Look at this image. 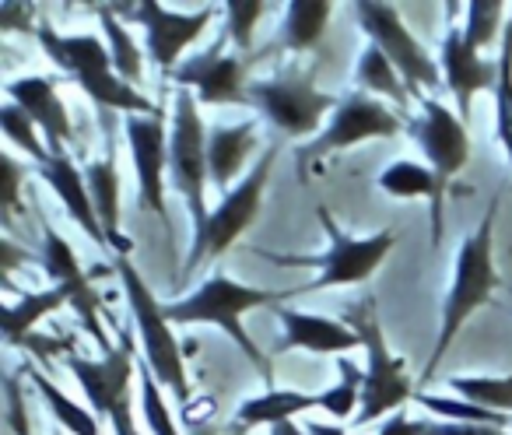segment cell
<instances>
[{"label":"cell","instance_id":"1","mask_svg":"<svg viewBox=\"0 0 512 435\" xmlns=\"http://www.w3.org/2000/svg\"><path fill=\"white\" fill-rule=\"evenodd\" d=\"M495 218H498V197L488 204V211H484L474 236H467V243L460 246L453 288H449L446 302H442L439 341H435L432 358H428L425 372H421V383H428V379L439 372V365L446 362V351L453 348V341L460 337L463 323H467L470 316L488 302V295L495 292L498 274H495V264H491V250H495Z\"/></svg>","mask_w":512,"mask_h":435},{"label":"cell","instance_id":"37","mask_svg":"<svg viewBox=\"0 0 512 435\" xmlns=\"http://www.w3.org/2000/svg\"><path fill=\"white\" fill-rule=\"evenodd\" d=\"M260 15H264V4H260V0H232V4H225V18H228L225 29L239 50L253 46V29H256V22H260Z\"/></svg>","mask_w":512,"mask_h":435},{"label":"cell","instance_id":"44","mask_svg":"<svg viewBox=\"0 0 512 435\" xmlns=\"http://www.w3.org/2000/svg\"><path fill=\"white\" fill-rule=\"evenodd\" d=\"M109 418H113V432L116 435H141L134 428V414H130V400H123L120 407H116L113 414H109Z\"/></svg>","mask_w":512,"mask_h":435},{"label":"cell","instance_id":"43","mask_svg":"<svg viewBox=\"0 0 512 435\" xmlns=\"http://www.w3.org/2000/svg\"><path fill=\"white\" fill-rule=\"evenodd\" d=\"M29 260H32L29 250H18L11 239H4V243H0V274H4V285H8V278L15 274V267L29 264Z\"/></svg>","mask_w":512,"mask_h":435},{"label":"cell","instance_id":"25","mask_svg":"<svg viewBox=\"0 0 512 435\" xmlns=\"http://www.w3.org/2000/svg\"><path fill=\"white\" fill-rule=\"evenodd\" d=\"M379 186H383L390 197L400 200H414V197H425L432 200V232H435V243L442 236V190H439V179H435L432 169H421L414 162H397L379 176Z\"/></svg>","mask_w":512,"mask_h":435},{"label":"cell","instance_id":"19","mask_svg":"<svg viewBox=\"0 0 512 435\" xmlns=\"http://www.w3.org/2000/svg\"><path fill=\"white\" fill-rule=\"evenodd\" d=\"M274 316L285 323V341H278V348H274L278 355L292 348H306L316 351V355H344V351L362 348V337L355 330L337 320H327V316H309L288 306H278Z\"/></svg>","mask_w":512,"mask_h":435},{"label":"cell","instance_id":"42","mask_svg":"<svg viewBox=\"0 0 512 435\" xmlns=\"http://www.w3.org/2000/svg\"><path fill=\"white\" fill-rule=\"evenodd\" d=\"M8 407H11V428H15V435H32L29 414L22 407V386H18L15 376L8 379Z\"/></svg>","mask_w":512,"mask_h":435},{"label":"cell","instance_id":"8","mask_svg":"<svg viewBox=\"0 0 512 435\" xmlns=\"http://www.w3.org/2000/svg\"><path fill=\"white\" fill-rule=\"evenodd\" d=\"M169 172L176 190L183 193L186 207L193 214L197 232L207 225L211 211L204 204L207 186V130L197 113V99L190 88H176V113H172V137H169Z\"/></svg>","mask_w":512,"mask_h":435},{"label":"cell","instance_id":"12","mask_svg":"<svg viewBox=\"0 0 512 435\" xmlns=\"http://www.w3.org/2000/svg\"><path fill=\"white\" fill-rule=\"evenodd\" d=\"M253 60L260 57H225L218 53V46L200 57H190L169 74L176 81V88H197V99L207 106H246L249 102V85L246 74L253 67Z\"/></svg>","mask_w":512,"mask_h":435},{"label":"cell","instance_id":"31","mask_svg":"<svg viewBox=\"0 0 512 435\" xmlns=\"http://www.w3.org/2000/svg\"><path fill=\"white\" fill-rule=\"evenodd\" d=\"M495 130L502 148L512 162V25L505 29V46L498 57V85H495Z\"/></svg>","mask_w":512,"mask_h":435},{"label":"cell","instance_id":"27","mask_svg":"<svg viewBox=\"0 0 512 435\" xmlns=\"http://www.w3.org/2000/svg\"><path fill=\"white\" fill-rule=\"evenodd\" d=\"M330 4L323 0H295L288 4V15H285V32H281V43L295 53H306L320 43L323 29L330 22Z\"/></svg>","mask_w":512,"mask_h":435},{"label":"cell","instance_id":"38","mask_svg":"<svg viewBox=\"0 0 512 435\" xmlns=\"http://www.w3.org/2000/svg\"><path fill=\"white\" fill-rule=\"evenodd\" d=\"M0 172H4V186H0V204H4V222H11V214L18 207V193H22L25 169L11 155L0 158Z\"/></svg>","mask_w":512,"mask_h":435},{"label":"cell","instance_id":"10","mask_svg":"<svg viewBox=\"0 0 512 435\" xmlns=\"http://www.w3.org/2000/svg\"><path fill=\"white\" fill-rule=\"evenodd\" d=\"M355 15L362 32L372 36V46L386 53L393 67L400 71V78L407 81L411 92H421V88H439L442 85V67L435 64L425 53V46L407 32L404 18H400L397 8L390 4H355Z\"/></svg>","mask_w":512,"mask_h":435},{"label":"cell","instance_id":"45","mask_svg":"<svg viewBox=\"0 0 512 435\" xmlns=\"http://www.w3.org/2000/svg\"><path fill=\"white\" fill-rule=\"evenodd\" d=\"M379 435H414V418H407V414H393V418L379 428Z\"/></svg>","mask_w":512,"mask_h":435},{"label":"cell","instance_id":"5","mask_svg":"<svg viewBox=\"0 0 512 435\" xmlns=\"http://www.w3.org/2000/svg\"><path fill=\"white\" fill-rule=\"evenodd\" d=\"M358 337H362L365 358H369V369H365V383H362V407L351 421L355 425H369V421L383 418V414L404 407L407 400H414V386L404 372V358H393L386 348V337L376 323V306L372 299H365L362 306L351 313Z\"/></svg>","mask_w":512,"mask_h":435},{"label":"cell","instance_id":"3","mask_svg":"<svg viewBox=\"0 0 512 435\" xmlns=\"http://www.w3.org/2000/svg\"><path fill=\"white\" fill-rule=\"evenodd\" d=\"M292 295H299V288H292V292H264V288H249V285H239V281L225 278V274H214L197 292H190L186 299L165 306V316H169V323H214V327H221L242 351H246L249 362L264 372V379H271L274 376L271 358L256 348L253 337L242 330V313L260 309V306L278 309V302L292 299Z\"/></svg>","mask_w":512,"mask_h":435},{"label":"cell","instance_id":"34","mask_svg":"<svg viewBox=\"0 0 512 435\" xmlns=\"http://www.w3.org/2000/svg\"><path fill=\"white\" fill-rule=\"evenodd\" d=\"M0 123H4V130H8L11 141H15L18 148L29 151L39 165L50 162V148H43V141H39V134H36V120H32L22 106H15V102H11V106L0 109Z\"/></svg>","mask_w":512,"mask_h":435},{"label":"cell","instance_id":"4","mask_svg":"<svg viewBox=\"0 0 512 435\" xmlns=\"http://www.w3.org/2000/svg\"><path fill=\"white\" fill-rule=\"evenodd\" d=\"M116 274H120V281H123V292H127L137 334H141L144 365H148L151 376L158 379V386H169L179 404L186 407L190 404V379H186V362H183V351H179V341L169 330L165 306L155 302V295L144 285L141 271L130 264V257H116Z\"/></svg>","mask_w":512,"mask_h":435},{"label":"cell","instance_id":"13","mask_svg":"<svg viewBox=\"0 0 512 435\" xmlns=\"http://www.w3.org/2000/svg\"><path fill=\"white\" fill-rule=\"evenodd\" d=\"M414 141L421 144L425 158L432 162V172L439 179V190L446 197L449 179H456L463 172L470 158V137H467V123L460 116L449 113L442 102L425 99L421 102V120L414 123Z\"/></svg>","mask_w":512,"mask_h":435},{"label":"cell","instance_id":"29","mask_svg":"<svg viewBox=\"0 0 512 435\" xmlns=\"http://www.w3.org/2000/svg\"><path fill=\"white\" fill-rule=\"evenodd\" d=\"M358 81H362L365 88H372V92L393 99V106L407 109V88H404V81H400V71L386 60V53L379 50V46H369V50L358 57Z\"/></svg>","mask_w":512,"mask_h":435},{"label":"cell","instance_id":"23","mask_svg":"<svg viewBox=\"0 0 512 435\" xmlns=\"http://www.w3.org/2000/svg\"><path fill=\"white\" fill-rule=\"evenodd\" d=\"M256 144V127L253 123H235V127H218L207 137V179L218 190H225L239 169L246 165L249 151Z\"/></svg>","mask_w":512,"mask_h":435},{"label":"cell","instance_id":"28","mask_svg":"<svg viewBox=\"0 0 512 435\" xmlns=\"http://www.w3.org/2000/svg\"><path fill=\"white\" fill-rule=\"evenodd\" d=\"M29 379L36 383V390L43 393V400L50 404L53 418H57L67 432H71V435H99V421H95V414L85 411L81 404H74L64 390H57V386H53V379H46L36 365H29Z\"/></svg>","mask_w":512,"mask_h":435},{"label":"cell","instance_id":"20","mask_svg":"<svg viewBox=\"0 0 512 435\" xmlns=\"http://www.w3.org/2000/svg\"><path fill=\"white\" fill-rule=\"evenodd\" d=\"M8 95L15 106H22L25 113L36 120V127H43L46 141H50V155H64V144L74 137L71 116H67L64 102H60L57 88L50 78H18L8 85Z\"/></svg>","mask_w":512,"mask_h":435},{"label":"cell","instance_id":"15","mask_svg":"<svg viewBox=\"0 0 512 435\" xmlns=\"http://www.w3.org/2000/svg\"><path fill=\"white\" fill-rule=\"evenodd\" d=\"M43 239H46V246H43L46 271H50V278L57 281V288H64V292L71 295L74 309H78V316L85 320V330L102 348V355H109V351H113V341H109L106 330H102V323H99L102 299L92 292V278L78 267V257H74V250L67 246V239L60 236V232H53L50 225H43Z\"/></svg>","mask_w":512,"mask_h":435},{"label":"cell","instance_id":"21","mask_svg":"<svg viewBox=\"0 0 512 435\" xmlns=\"http://www.w3.org/2000/svg\"><path fill=\"white\" fill-rule=\"evenodd\" d=\"M39 176H43L46 183H50V190L64 200L67 214L81 225V232H85L95 246H109L106 236H102V225H99V214H95L88 183L78 172V165L71 162V155H67V151L64 155H50V162L39 165Z\"/></svg>","mask_w":512,"mask_h":435},{"label":"cell","instance_id":"6","mask_svg":"<svg viewBox=\"0 0 512 435\" xmlns=\"http://www.w3.org/2000/svg\"><path fill=\"white\" fill-rule=\"evenodd\" d=\"M274 162H278V144H271V148L260 155V162L253 165V172H249V176L242 179V183L235 186V190L228 193L218 207H214L204 229L193 232V250L183 264V274H193L204 260L221 257V253H225L228 246H232L235 239L253 225L256 211H260V200H264V190H267V179H271Z\"/></svg>","mask_w":512,"mask_h":435},{"label":"cell","instance_id":"33","mask_svg":"<svg viewBox=\"0 0 512 435\" xmlns=\"http://www.w3.org/2000/svg\"><path fill=\"white\" fill-rule=\"evenodd\" d=\"M341 372H344L341 383L320 393V407L327 414H334L337 421L351 418L355 407H362V383H365V372H358L355 362H348V358H341Z\"/></svg>","mask_w":512,"mask_h":435},{"label":"cell","instance_id":"2","mask_svg":"<svg viewBox=\"0 0 512 435\" xmlns=\"http://www.w3.org/2000/svg\"><path fill=\"white\" fill-rule=\"evenodd\" d=\"M39 46L46 50V57L67 71L81 85V92L106 113H127V116H162V109L151 106L141 92L127 85L116 74L109 46L99 43L95 36H60L53 25H39L36 29Z\"/></svg>","mask_w":512,"mask_h":435},{"label":"cell","instance_id":"11","mask_svg":"<svg viewBox=\"0 0 512 435\" xmlns=\"http://www.w3.org/2000/svg\"><path fill=\"white\" fill-rule=\"evenodd\" d=\"M404 130V120L393 116L383 102L369 99L365 92H355L348 99H341V106L334 109V120L330 127L316 137L313 144L299 148V165L306 172V165H316L323 155L330 151H344V148H355L362 141H372V137H393Z\"/></svg>","mask_w":512,"mask_h":435},{"label":"cell","instance_id":"35","mask_svg":"<svg viewBox=\"0 0 512 435\" xmlns=\"http://www.w3.org/2000/svg\"><path fill=\"white\" fill-rule=\"evenodd\" d=\"M141 407L144 418H148V428L155 435H179L176 421L169 414V404L162 400V390H158V379L151 376V369L141 362Z\"/></svg>","mask_w":512,"mask_h":435},{"label":"cell","instance_id":"36","mask_svg":"<svg viewBox=\"0 0 512 435\" xmlns=\"http://www.w3.org/2000/svg\"><path fill=\"white\" fill-rule=\"evenodd\" d=\"M502 15L505 8L502 4H495V0H477V4H470L467 8V29H463V39H467L474 50H481V46H488L491 39H495L498 25H502Z\"/></svg>","mask_w":512,"mask_h":435},{"label":"cell","instance_id":"46","mask_svg":"<svg viewBox=\"0 0 512 435\" xmlns=\"http://www.w3.org/2000/svg\"><path fill=\"white\" fill-rule=\"evenodd\" d=\"M306 435H348V432H344V428H337V425H316V421H313V425L306 428Z\"/></svg>","mask_w":512,"mask_h":435},{"label":"cell","instance_id":"41","mask_svg":"<svg viewBox=\"0 0 512 435\" xmlns=\"http://www.w3.org/2000/svg\"><path fill=\"white\" fill-rule=\"evenodd\" d=\"M32 15H36V8H29V4H4L0 8V32H32Z\"/></svg>","mask_w":512,"mask_h":435},{"label":"cell","instance_id":"16","mask_svg":"<svg viewBox=\"0 0 512 435\" xmlns=\"http://www.w3.org/2000/svg\"><path fill=\"white\" fill-rule=\"evenodd\" d=\"M134 11H137V22L148 32L151 60H155L165 74L176 71L183 50L207 29V22H211V15H214L211 8L197 11V15H179V11L162 8L155 0H144L141 8H134Z\"/></svg>","mask_w":512,"mask_h":435},{"label":"cell","instance_id":"47","mask_svg":"<svg viewBox=\"0 0 512 435\" xmlns=\"http://www.w3.org/2000/svg\"><path fill=\"white\" fill-rule=\"evenodd\" d=\"M271 435H306V428H299L295 421H285V425H274Z\"/></svg>","mask_w":512,"mask_h":435},{"label":"cell","instance_id":"26","mask_svg":"<svg viewBox=\"0 0 512 435\" xmlns=\"http://www.w3.org/2000/svg\"><path fill=\"white\" fill-rule=\"evenodd\" d=\"M64 302H71V295H67L64 288H46V292L25 295L22 302H11V306L4 309V341L22 344L25 337L32 334V327H36L46 313H57Z\"/></svg>","mask_w":512,"mask_h":435},{"label":"cell","instance_id":"30","mask_svg":"<svg viewBox=\"0 0 512 435\" xmlns=\"http://www.w3.org/2000/svg\"><path fill=\"white\" fill-rule=\"evenodd\" d=\"M99 18H102V29H106V39H109V57H113V67L116 74H120L123 81H137L144 71V60H141V50H137L134 36H130L127 29H123V22L116 18L113 8H106L102 4L99 8Z\"/></svg>","mask_w":512,"mask_h":435},{"label":"cell","instance_id":"32","mask_svg":"<svg viewBox=\"0 0 512 435\" xmlns=\"http://www.w3.org/2000/svg\"><path fill=\"white\" fill-rule=\"evenodd\" d=\"M449 386H453L463 400H470V404H477V407H488V411H512V376H505V379L456 376Z\"/></svg>","mask_w":512,"mask_h":435},{"label":"cell","instance_id":"14","mask_svg":"<svg viewBox=\"0 0 512 435\" xmlns=\"http://www.w3.org/2000/svg\"><path fill=\"white\" fill-rule=\"evenodd\" d=\"M64 362L81 383L95 414H113L123 400H130V372H134V334L130 330L120 334V348L102 355L99 362L81 355H67Z\"/></svg>","mask_w":512,"mask_h":435},{"label":"cell","instance_id":"18","mask_svg":"<svg viewBox=\"0 0 512 435\" xmlns=\"http://www.w3.org/2000/svg\"><path fill=\"white\" fill-rule=\"evenodd\" d=\"M127 144L134 158L144 207L165 218V123L162 116H127Z\"/></svg>","mask_w":512,"mask_h":435},{"label":"cell","instance_id":"9","mask_svg":"<svg viewBox=\"0 0 512 435\" xmlns=\"http://www.w3.org/2000/svg\"><path fill=\"white\" fill-rule=\"evenodd\" d=\"M323 218V229L330 236V250L323 257H271L278 264H299V267H309L316 264L320 267V278L313 285L299 288V295L306 292H320V288H341V285H362L376 274V267L386 260V253L393 250L397 243V232H376L369 239H348L334 222H330V214L320 211Z\"/></svg>","mask_w":512,"mask_h":435},{"label":"cell","instance_id":"40","mask_svg":"<svg viewBox=\"0 0 512 435\" xmlns=\"http://www.w3.org/2000/svg\"><path fill=\"white\" fill-rule=\"evenodd\" d=\"M18 348H29L32 358H39V362H50V358L57 355H74V341L71 337H43V334H29Z\"/></svg>","mask_w":512,"mask_h":435},{"label":"cell","instance_id":"39","mask_svg":"<svg viewBox=\"0 0 512 435\" xmlns=\"http://www.w3.org/2000/svg\"><path fill=\"white\" fill-rule=\"evenodd\" d=\"M414 435H505L502 428L488 425H460V421H418L414 418Z\"/></svg>","mask_w":512,"mask_h":435},{"label":"cell","instance_id":"7","mask_svg":"<svg viewBox=\"0 0 512 435\" xmlns=\"http://www.w3.org/2000/svg\"><path fill=\"white\" fill-rule=\"evenodd\" d=\"M249 102L260 106V113L288 137L316 134L323 116L337 109L341 102L334 95L316 88V74L302 67H288L285 74L271 81H253L249 85Z\"/></svg>","mask_w":512,"mask_h":435},{"label":"cell","instance_id":"17","mask_svg":"<svg viewBox=\"0 0 512 435\" xmlns=\"http://www.w3.org/2000/svg\"><path fill=\"white\" fill-rule=\"evenodd\" d=\"M442 78H446L449 92L456 95V109L460 120L470 123V102L477 92H495L498 85V64L477 57L474 46L463 39L460 29H449L442 39Z\"/></svg>","mask_w":512,"mask_h":435},{"label":"cell","instance_id":"24","mask_svg":"<svg viewBox=\"0 0 512 435\" xmlns=\"http://www.w3.org/2000/svg\"><path fill=\"white\" fill-rule=\"evenodd\" d=\"M320 407V393H295V390H271L264 397L246 400L235 414V432L232 435H246L256 425H285L295 421V414H306Z\"/></svg>","mask_w":512,"mask_h":435},{"label":"cell","instance_id":"22","mask_svg":"<svg viewBox=\"0 0 512 435\" xmlns=\"http://www.w3.org/2000/svg\"><path fill=\"white\" fill-rule=\"evenodd\" d=\"M85 183L92 193L95 214H99L102 236L116 250V257H130V239L120 232V172L113 158H102L85 169Z\"/></svg>","mask_w":512,"mask_h":435}]
</instances>
